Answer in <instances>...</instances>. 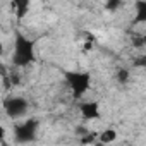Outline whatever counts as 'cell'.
Segmentation results:
<instances>
[{
  "label": "cell",
  "instance_id": "obj_6",
  "mask_svg": "<svg viewBox=\"0 0 146 146\" xmlns=\"http://www.w3.org/2000/svg\"><path fill=\"white\" fill-rule=\"evenodd\" d=\"M119 137V134H117V131L115 129H105V131H102V132H98V137H96V141L100 143V144H110V143H113L115 139Z\"/></svg>",
  "mask_w": 146,
  "mask_h": 146
},
{
  "label": "cell",
  "instance_id": "obj_13",
  "mask_svg": "<svg viewBox=\"0 0 146 146\" xmlns=\"http://www.w3.org/2000/svg\"><path fill=\"white\" fill-rule=\"evenodd\" d=\"M4 53V45H2V41H0V55Z\"/></svg>",
  "mask_w": 146,
  "mask_h": 146
},
{
  "label": "cell",
  "instance_id": "obj_7",
  "mask_svg": "<svg viewBox=\"0 0 146 146\" xmlns=\"http://www.w3.org/2000/svg\"><path fill=\"white\" fill-rule=\"evenodd\" d=\"M95 45H96V38H95V35H91V33H84V40H83V43H81V52H83V53H90V52L95 50Z\"/></svg>",
  "mask_w": 146,
  "mask_h": 146
},
{
  "label": "cell",
  "instance_id": "obj_10",
  "mask_svg": "<svg viewBox=\"0 0 146 146\" xmlns=\"http://www.w3.org/2000/svg\"><path fill=\"white\" fill-rule=\"evenodd\" d=\"M127 79H129V70L127 69H119V72H117V81L119 83H127Z\"/></svg>",
  "mask_w": 146,
  "mask_h": 146
},
{
  "label": "cell",
  "instance_id": "obj_11",
  "mask_svg": "<svg viewBox=\"0 0 146 146\" xmlns=\"http://www.w3.org/2000/svg\"><path fill=\"white\" fill-rule=\"evenodd\" d=\"M120 5H122L120 2H108V4H105V7H107V9H119Z\"/></svg>",
  "mask_w": 146,
  "mask_h": 146
},
{
  "label": "cell",
  "instance_id": "obj_14",
  "mask_svg": "<svg viewBox=\"0 0 146 146\" xmlns=\"http://www.w3.org/2000/svg\"><path fill=\"white\" fill-rule=\"evenodd\" d=\"M0 146H9V144H7V141H4V143H0Z\"/></svg>",
  "mask_w": 146,
  "mask_h": 146
},
{
  "label": "cell",
  "instance_id": "obj_9",
  "mask_svg": "<svg viewBox=\"0 0 146 146\" xmlns=\"http://www.w3.org/2000/svg\"><path fill=\"white\" fill-rule=\"evenodd\" d=\"M96 137H98V132H86L84 136H81V144H93V143H96Z\"/></svg>",
  "mask_w": 146,
  "mask_h": 146
},
{
  "label": "cell",
  "instance_id": "obj_8",
  "mask_svg": "<svg viewBox=\"0 0 146 146\" xmlns=\"http://www.w3.org/2000/svg\"><path fill=\"white\" fill-rule=\"evenodd\" d=\"M12 7L16 9L17 17L21 19V17H24V16H26V12H28V9H29V2H14V4H12Z\"/></svg>",
  "mask_w": 146,
  "mask_h": 146
},
{
  "label": "cell",
  "instance_id": "obj_4",
  "mask_svg": "<svg viewBox=\"0 0 146 146\" xmlns=\"http://www.w3.org/2000/svg\"><path fill=\"white\" fill-rule=\"evenodd\" d=\"M29 108V103L23 96H7L4 100V110L11 119H19L23 117Z\"/></svg>",
  "mask_w": 146,
  "mask_h": 146
},
{
  "label": "cell",
  "instance_id": "obj_3",
  "mask_svg": "<svg viewBox=\"0 0 146 146\" xmlns=\"http://www.w3.org/2000/svg\"><path fill=\"white\" fill-rule=\"evenodd\" d=\"M38 120L36 119H28L21 124L14 125V137L19 143H31L36 139V131H38Z\"/></svg>",
  "mask_w": 146,
  "mask_h": 146
},
{
  "label": "cell",
  "instance_id": "obj_2",
  "mask_svg": "<svg viewBox=\"0 0 146 146\" xmlns=\"http://www.w3.org/2000/svg\"><path fill=\"white\" fill-rule=\"evenodd\" d=\"M65 83L69 84L72 96L74 98H81L88 90H90V83H91V74L90 72H79V70H65L64 72Z\"/></svg>",
  "mask_w": 146,
  "mask_h": 146
},
{
  "label": "cell",
  "instance_id": "obj_1",
  "mask_svg": "<svg viewBox=\"0 0 146 146\" xmlns=\"http://www.w3.org/2000/svg\"><path fill=\"white\" fill-rule=\"evenodd\" d=\"M35 45H36V41L28 40L21 31L16 33L14 55H12V65H14L16 69L28 67L29 64H33V62L36 60V55H35Z\"/></svg>",
  "mask_w": 146,
  "mask_h": 146
},
{
  "label": "cell",
  "instance_id": "obj_12",
  "mask_svg": "<svg viewBox=\"0 0 146 146\" xmlns=\"http://www.w3.org/2000/svg\"><path fill=\"white\" fill-rule=\"evenodd\" d=\"M5 141V127L0 125V143H4Z\"/></svg>",
  "mask_w": 146,
  "mask_h": 146
},
{
  "label": "cell",
  "instance_id": "obj_5",
  "mask_svg": "<svg viewBox=\"0 0 146 146\" xmlns=\"http://www.w3.org/2000/svg\"><path fill=\"white\" fill-rule=\"evenodd\" d=\"M79 112L83 115V119L86 120H95L100 119V105L96 102H84L79 105Z\"/></svg>",
  "mask_w": 146,
  "mask_h": 146
}]
</instances>
